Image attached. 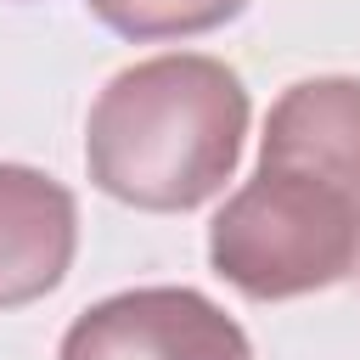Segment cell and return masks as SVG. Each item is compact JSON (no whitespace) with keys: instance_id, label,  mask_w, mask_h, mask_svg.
I'll list each match as a JSON object with an SVG mask.
<instances>
[{"instance_id":"1","label":"cell","mask_w":360,"mask_h":360,"mask_svg":"<svg viewBox=\"0 0 360 360\" xmlns=\"http://www.w3.org/2000/svg\"><path fill=\"white\" fill-rule=\"evenodd\" d=\"M248 135V90L214 56H152L124 68L90 107L84 163L90 180L146 214L208 202Z\"/></svg>"},{"instance_id":"2","label":"cell","mask_w":360,"mask_h":360,"mask_svg":"<svg viewBox=\"0 0 360 360\" xmlns=\"http://www.w3.org/2000/svg\"><path fill=\"white\" fill-rule=\"evenodd\" d=\"M214 270L259 304L321 292L360 264V197L298 163H259V174L208 225Z\"/></svg>"},{"instance_id":"3","label":"cell","mask_w":360,"mask_h":360,"mask_svg":"<svg viewBox=\"0 0 360 360\" xmlns=\"http://www.w3.org/2000/svg\"><path fill=\"white\" fill-rule=\"evenodd\" d=\"M62 360H253L242 326L191 287H135L84 309Z\"/></svg>"},{"instance_id":"4","label":"cell","mask_w":360,"mask_h":360,"mask_svg":"<svg viewBox=\"0 0 360 360\" xmlns=\"http://www.w3.org/2000/svg\"><path fill=\"white\" fill-rule=\"evenodd\" d=\"M73 242L79 214L68 186L39 169L0 163V309L45 298L68 276Z\"/></svg>"},{"instance_id":"5","label":"cell","mask_w":360,"mask_h":360,"mask_svg":"<svg viewBox=\"0 0 360 360\" xmlns=\"http://www.w3.org/2000/svg\"><path fill=\"white\" fill-rule=\"evenodd\" d=\"M259 163H298L360 197V79H304L281 90Z\"/></svg>"},{"instance_id":"6","label":"cell","mask_w":360,"mask_h":360,"mask_svg":"<svg viewBox=\"0 0 360 360\" xmlns=\"http://www.w3.org/2000/svg\"><path fill=\"white\" fill-rule=\"evenodd\" d=\"M248 0H90V11L129 39H180L231 22Z\"/></svg>"}]
</instances>
